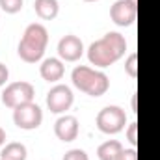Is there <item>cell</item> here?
Instances as JSON below:
<instances>
[{
  "label": "cell",
  "mask_w": 160,
  "mask_h": 160,
  "mask_svg": "<svg viewBox=\"0 0 160 160\" xmlns=\"http://www.w3.org/2000/svg\"><path fill=\"white\" fill-rule=\"evenodd\" d=\"M71 80H73V86L77 89L91 95V97H101L110 88V80L102 71H95V69L86 67V65L75 67L71 73Z\"/></svg>",
  "instance_id": "3"
},
{
  "label": "cell",
  "mask_w": 160,
  "mask_h": 160,
  "mask_svg": "<svg viewBox=\"0 0 160 160\" xmlns=\"http://www.w3.org/2000/svg\"><path fill=\"white\" fill-rule=\"evenodd\" d=\"M43 121V110L32 101L13 108V123L22 130H34Z\"/></svg>",
  "instance_id": "6"
},
{
  "label": "cell",
  "mask_w": 160,
  "mask_h": 160,
  "mask_svg": "<svg viewBox=\"0 0 160 160\" xmlns=\"http://www.w3.org/2000/svg\"><path fill=\"white\" fill-rule=\"evenodd\" d=\"M138 4L136 0H118L110 8V19L118 26H130L136 21Z\"/></svg>",
  "instance_id": "8"
},
{
  "label": "cell",
  "mask_w": 160,
  "mask_h": 160,
  "mask_svg": "<svg viewBox=\"0 0 160 160\" xmlns=\"http://www.w3.org/2000/svg\"><path fill=\"white\" fill-rule=\"evenodd\" d=\"M121 151H123L121 142H118V140H108V142H104V143L99 145L97 157H99V160H116V157L119 155Z\"/></svg>",
  "instance_id": "14"
},
{
  "label": "cell",
  "mask_w": 160,
  "mask_h": 160,
  "mask_svg": "<svg viewBox=\"0 0 160 160\" xmlns=\"http://www.w3.org/2000/svg\"><path fill=\"white\" fill-rule=\"evenodd\" d=\"M136 130H138V123L134 121V123H130L128 127H127V140L136 147L138 145V138H136Z\"/></svg>",
  "instance_id": "18"
},
{
  "label": "cell",
  "mask_w": 160,
  "mask_h": 160,
  "mask_svg": "<svg viewBox=\"0 0 160 160\" xmlns=\"http://www.w3.org/2000/svg\"><path fill=\"white\" fill-rule=\"evenodd\" d=\"M132 110H134V112H138V110H136V95L132 97Z\"/></svg>",
  "instance_id": "22"
},
{
  "label": "cell",
  "mask_w": 160,
  "mask_h": 160,
  "mask_svg": "<svg viewBox=\"0 0 160 160\" xmlns=\"http://www.w3.org/2000/svg\"><path fill=\"white\" fill-rule=\"evenodd\" d=\"M4 143H6V130L0 127V147H2Z\"/></svg>",
  "instance_id": "21"
},
{
  "label": "cell",
  "mask_w": 160,
  "mask_h": 160,
  "mask_svg": "<svg viewBox=\"0 0 160 160\" xmlns=\"http://www.w3.org/2000/svg\"><path fill=\"white\" fill-rule=\"evenodd\" d=\"M39 73L41 78L47 82H58V80H62L63 73H65V65L60 58H47L39 65Z\"/></svg>",
  "instance_id": "11"
},
{
  "label": "cell",
  "mask_w": 160,
  "mask_h": 160,
  "mask_svg": "<svg viewBox=\"0 0 160 160\" xmlns=\"http://www.w3.org/2000/svg\"><path fill=\"white\" fill-rule=\"evenodd\" d=\"M125 71H127V75H128L130 78H136V77H138V54H136V52H132V54L127 58V62H125Z\"/></svg>",
  "instance_id": "16"
},
{
  "label": "cell",
  "mask_w": 160,
  "mask_h": 160,
  "mask_svg": "<svg viewBox=\"0 0 160 160\" xmlns=\"http://www.w3.org/2000/svg\"><path fill=\"white\" fill-rule=\"evenodd\" d=\"M34 95H36V89L30 82H24V80H19V82H11L6 86L4 93H2V102L8 106V108H17L21 104H26V102H32L34 101Z\"/></svg>",
  "instance_id": "4"
},
{
  "label": "cell",
  "mask_w": 160,
  "mask_h": 160,
  "mask_svg": "<svg viewBox=\"0 0 160 160\" xmlns=\"http://www.w3.org/2000/svg\"><path fill=\"white\" fill-rule=\"evenodd\" d=\"M22 4H24V0H0L2 11H6V13H9V15L19 13V11L22 9Z\"/></svg>",
  "instance_id": "15"
},
{
  "label": "cell",
  "mask_w": 160,
  "mask_h": 160,
  "mask_svg": "<svg viewBox=\"0 0 160 160\" xmlns=\"http://www.w3.org/2000/svg\"><path fill=\"white\" fill-rule=\"evenodd\" d=\"M116 160H138V153L136 149H123L116 157Z\"/></svg>",
  "instance_id": "19"
},
{
  "label": "cell",
  "mask_w": 160,
  "mask_h": 160,
  "mask_svg": "<svg viewBox=\"0 0 160 160\" xmlns=\"http://www.w3.org/2000/svg\"><path fill=\"white\" fill-rule=\"evenodd\" d=\"M84 2H97V0H84Z\"/></svg>",
  "instance_id": "23"
},
{
  "label": "cell",
  "mask_w": 160,
  "mask_h": 160,
  "mask_svg": "<svg viewBox=\"0 0 160 160\" xmlns=\"http://www.w3.org/2000/svg\"><path fill=\"white\" fill-rule=\"evenodd\" d=\"M54 134L62 142H73L78 136V119L75 116H62L54 123Z\"/></svg>",
  "instance_id": "10"
},
{
  "label": "cell",
  "mask_w": 160,
  "mask_h": 160,
  "mask_svg": "<svg viewBox=\"0 0 160 160\" xmlns=\"http://www.w3.org/2000/svg\"><path fill=\"white\" fill-rule=\"evenodd\" d=\"M63 160H89V157H88V153L82 151V149H71V151L65 153Z\"/></svg>",
  "instance_id": "17"
},
{
  "label": "cell",
  "mask_w": 160,
  "mask_h": 160,
  "mask_svg": "<svg viewBox=\"0 0 160 160\" xmlns=\"http://www.w3.org/2000/svg\"><path fill=\"white\" fill-rule=\"evenodd\" d=\"M34 9L41 21H52L60 13V4H58V0H36Z\"/></svg>",
  "instance_id": "12"
},
{
  "label": "cell",
  "mask_w": 160,
  "mask_h": 160,
  "mask_svg": "<svg viewBox=\"0 0 160 160\" xmlns=\"http://www.w3.org/2000/svg\"><path fill=\"white\" fill-rule=\"evenodd\" d=\"M127 50V41L118 32H108L101 39L93 41L88 48V60L95 67H110L125 56Z\"/></svg>",
  "instance_id": "1"
},
{
  "label": "cell",
  "mask_w": 160,
  "mask_h": 160,
  "mask_svg": "<svg viewBox=\"0 0 160 160\" xmlns=\"http://www.w3.org/2000/svg\"><path fill=\"white\" fill-rule=\"evenodd\" d=\"M0 160H2V158H0Z\"/></svg>",
  "instance_id": "24"
},
{
  "label": "cell",
  "mask_w": 160,
  "mask_h": 160,
  "mask_svg": "<svg viewBox=\"0 0 160 160\" xmlns=\"http://www.w3.org/2000/svg\"><path fill=\"white\" fill-rule=\"evenodd\" d=\"M97 128L104 134H118L127 125V114L119 106H106L97 114Z\"/></svg>",
  "instance_id": "5"
},
{
  "label": "cell",
  "mask_w": 160,
  "mask_h": 160,
  "mask_svg": "<svg viewBox=\"0 0 160 160\" xmlns=\"http://www.w3.org/2000/svg\"><path fill=\"white\" fill-rule=\"evenodd\" d=\"M8 78H9V71L4 63H0V86H4L8 82Z\"/></svg>",
  "instance_id": "20"
},
{
  "label": "cell",
  "mask_w": 160,
  "mask_h": 160,
  "mask_svg": "<svg viewBox=\"0 0 160 160\" xmlns=\"http://www.w3.org/2000/svg\"><path fill=\"white\" fill-rule=\"evenodd\" d=\"M26 147L19 142H11L6 143L0 151V158L2 160H26Z\"/></svg>",
  "instance_id": "13"
},
{
  "label": "cell",
  "mask_w": 160,
  "mask_h": 160,
  "mask_svg": "<svg viewBox=\"0 0 160 160\" xmlns=\"http://www.w3.org/2000/svg\"><path fill=\"white\" fill-rule=\"evenodd\" d=\"M47 43H48V32H47V28L41 22H32V24L26 26L22 38L19 41L17 52H19V56H21L22 62H26V63H38L43 58V54H45Z\"/></svg>",
  "instance_id": "2"
},
{
  "label": "cell",
  "mask_w": 160,
  "mask_h": 160,
  "mask_svg": "<svg viewBox=\"0 0 160 160\" xmlns=\"http://www.w3.org/2000/svg\"><path fill=\"white\" fill-rule=\"evenodd\" d=\"M84 54V43L80 38L69 34V36H63L60 43H58V56L62 62H77L82 58Z\"/></svg>",
  "instance_id": "9"
},
{
  "label": "cell",
  "mask_w": 160,
  "mask_h": 160,
  "mask_svg": "<svg viewBox=\"0 0 160 160\" xmlns=\"http://www.w3.org/2000/svg\"><path fill=\"white\" fill-rule=\"evenodd\" d=\"M75 95L71 91L69 86L65 84H56L54 88H50V91L47 93V106L52 114H63L73 106Z\"/></svg>",
  "instance_id": "7"
}]
</instances>
